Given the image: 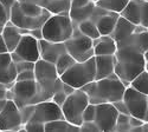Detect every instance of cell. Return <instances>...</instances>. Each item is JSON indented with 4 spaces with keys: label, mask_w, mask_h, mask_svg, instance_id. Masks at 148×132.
<instances>
[{
    "label": "cell",
    "mask_w": 148,
    "mask_h": 132,
    "mask_svg": "<svg viewBox=\"0 0 148 132\" xmlns=\"http://www.w3.org/2000/svg\"><path fill=\"white\" fill-rule=\"evenodd\" d=\"M75 63H76V59L73 58L71 54H69L68 52L64 53V54H62V56L58 58V60L56 62V64H55L59 77L63 74L65 71H68Z\"/></svg>",
    "instance_id": "obj_30"
},
{
    "label": "cell",
    "mask_w": 148,
    "mask_h": 132,
    "mask_svg": "<svg viewBox=\"0 0 148 132\" xmlns=\"http://www.w3.org/2000/svg\"><path fill=\"white\" fill-rule=\"evenodd\" d=\"M120 16L135 25L148 28V0H130Z\"/></svg>",
    "instance_id": "obj_12"
},
{
    "label": "cell",
    "mask_w": 148,
    "mask_h": 132,
    "mask_svg": "<svg viewBox=\"0 0 148 132\" xmlns=\"http://www.w3.org/2000/svg\"><path fill=\"white\" fill-rule=\"evenodd\" d=\"M96 64V79L107 78L115 73L116 59L114 56H95Z\"/></svg>",
    "instance_id": "obj_21"
},
{
    "label": "cell",
    "mask_w": 148,
    "mask_h": 132,
    "mask_svg": "<svg viewBox=\"0 0 148 132\" xmlns=\"http://www.w3.org/2000/svg\"><path fill=\"white\" fill-rule=\"evenodd\" d=\"M119 111L113 103H102L96 105L95 123L100 131H115Z\"/></svg>",
    "instance_id": "obj_14"
},
{
    "label": "cell",
    "mask_w": 148,
    "mask_h": 132,
    "mask_svg": "<svg viewBox=\"0 0 148 132\" xmlns=\"http://www.w3.org/2000/svg\"><path fill=\"white\" fill-rule=\"evenodd\" d=\"M60 79L75 89H81L85 84L96 80L95 57L85 62H76L60 76Z\"/></svg>",
    "instance_id": "obj_5"
},
{
    "label": "cell",
    "mask_w": 148,
    "mask_h": 132,
    "mask_svg": "<svg viewBox=\"0 0 148 132\" xmlns=\"http://www.w3.org/2000/svg\"><path fill=\"white\" fill-rule=\"evenodd\" d=\"M25 33H29V31L26 30H21L19 27H17L16 25L12 21H7V24L5 25L4 30H3V38H4V41L7 46V50L8 52H13L16 50V47L18 46L21 37H23V34H25Z\"/></svg>",
    "instance_id": "obj_19"
},
{
    "label": "cell",
    "mask_w": 148,
    "mask_h": 132,
    "mask_svg": "<svg viewBox=\"0 0 148 132\" xmlns=\"http://www.w3.org/2000/svg\"><path fill=\"white\" fill-rule=\"evenodd\" d=\"M129 85L135 90H138L139 92L148 95V71L145 70L143 72H141L139 76H136L132 80Z\"/></svg>",
    "instance_id": "obj_29"
},
{
    "label": "cell",
    "mask_w": 148,
    "mask_h": 132,
    "mask_svg": "<svg viewBox=\"0 0 148 132\" xmlns=\"http://www.w3.org/2000/svg\"><path fill=\"white\" fill-rule=\"evenodd\" d=\"M129 1L130 0H98V1H96V6L110 12H116L120 14L126 8Z\"/></svg>",
    "instance_id": "obj_27"
},
{
    "label": "cell",
    "mask_w": 148,
    "mask_h": 132,
    "mask_svg": "<svg viewBox=\"0 0 148 132\" xmlns=\"http://www.w3.org/2000/svg\"><path fill=\"white\" fill-rule=\"evenodd\" d=\"M7 98L12 99L19 109L26 105H34L40 103L39 90L36 79L14 81V84L8 89Z\"/></svg>",
    "instance_id": "obj_6"
},
{
    "label": "cell",
    "mask_w": 148,
    "mask_h": 132,
    "mask_svg": "<svg viewBox=\"0 0 148 132\" xmlns=\"http://www.w3.org/2000/svg\"><path fill=\"white\" fill-rule=\"evenodd\" d=\"M39 50H40V59L56 64L58 58L66 53V46L65 43H55V41H49L45 39L39 40Z\"/></svg>",
    "instance_id": "obj_17"
},
{
    "label": "cell",
    "mask_w": 148,
    "mask_h": 132,
    "mask_svg": "<svg viewBox=\"0 0 148 132\" xmlns=\"http://www.w3.org/2000/svg\"><path fill=\"white\" fill-rule=\"evenodd\" d=\"M33 79H36L34 70H29V71L19 72V73L17 74V79H16V81H21V80H33Z\"/></svg>",
    "instance_id": "obj_36"
},
{
    "label": "cell",
    "mask_w": 148,
    "mask_h": 132,
    "mask_svg": "<svg viewBox=\"0 0 148 132\" xmlns=\"http://www.w3.org/2000/svg\"><path fill=\"white\" fill-rule=\"evenodd\" d=\"M0 131H24L20 109L12 99L7 100L0 112Z\"/></svg>",
    "instance_id": "obj_10"
},
{
    "label": "cell",
    "mask_w": 148,
    "mask_h": 132,
    "mask_svg": "<svg viewBox=\"0 0 148 132\" xmlns=\"http://www.w3.org/2000/svg\"><path fill=\"white\" fill-rule=\"evenodd\" d=\"M130 116L129 114H123L119 113L117 122L115 126V131H132V125H130Z\"/></svg>",
    "instance_id": "obj_31"
},
{
    "label": "cell",
    "mask_w": 148,
    "mask_h": 132,
    "mask_svg": "<svg viewBox=\"0 0 148 132\" xmlns=\"http://www.w3.org/2000/svg\"><path fill=\"white\" fill-rule=\"evenodd\" d=\"M95 7H96V3L91 1L87 6H83V7H79V8H71L70 12H69V16L72 19L73 24H75V25H78L79 22L91 18Z\"/></svg>",
    "instance_id": "obj_24"
},
{
    "label": "cell",
    "mask_w": 148,
    "mask_h": 132,
    "mask_svg": "<svg viewBox=\"0 0 148 132\" xmlns=\"http://www.w3.org/2000/svg\"><path fill=\"white\" fill-rule=\"evenodd\" d=\"M75 132V131H81L79 126L70 123L69 120H66L65 118H60V119H56V120L49 122L45 124V132Z\"/></svg>",
    "instance_id": "obj_25"
},
{
    "label": "cell",
    "mask_w": 148,
    "mask_h": 132,
    "mask_svg": "<svg viewBox=\"0 0 148 132\" xmlns=\"http://www.w3.org/2000/svg\"><path fill=\"white\" fill-rule=\"evenodd\" d=\"M95 56H114L117 51V43L112 35H101L92 39Z\"/></svg>",
    "instance_id": "obj_20"
},
{
    "label": "cell",
    "mask_w": 148,
    "mask_h": 132,
    "mask_svg": "<svg viewBox=\"0 0 148 132\" xmlns=\"http://www.w3.org/2000/svg\"><path fill=\"white\" fill-rule=\"evenodd\" d=\"M36 105V104H34ZM34 105H26L20 109V112H21V118H23V123L25 124L27 122H30V119L34 112Z\"/></svg>",
    "instance_id": "obj_34"
},
{
    "label": "cell",
    "mask_w": 148,
    "mask_h": 132,
    "mask_svg": "<svg viewBox=\"0 0 148 132\" xmlns=\"http://www.w3.org/2000/svg\"><path fill=\"white\" fill-rule=\"evenodd\" d=\"M81 131H100L95 122H83L79 126Z\"/></svg>",
    "instance_id": "obj_40"
},
{
    "label": "cell",
    "mask_w": 148,
    "mask_h": 132,
    "mask_svg": "<svg viewBox=\"0 0 148 132\" xmlns=\"http://www.w3.org/2000/svg\"><path fill=\"white\" fill-rule=\"evenodd\" d=\"M96 116V105L89 103V105L85 107L83 112V122H95Z\"/></svg>",
    "instance_id": "obj_32"
},
{
    "label": "cell",
    "mask_w": 148,
    "mask_h": 132,
    "mask_svg": "<svg viewBox=\"0 0 148 132\" xmlns=\"http://www.w3.org/2000/svg\"><path fill=\"white\" fill-rule=\"evenodd\" d=\"M7 100H8V99H0V112L3 111V109L5 107V105L7 104Z\"/></svg>",
    "instance_id": "obj_47"
},
{
    "label": "cell",
    "mask_w": 148,
    "mask_h": 132,
    "mask_svg": "<svg viewBox=\"0 0 148 132\" xmlns=\"http://www.w3.org/2000/svg\"><path fill=\"white\" fill-rule=\"evenodd\" d=\"M66 51L76 59V62H85L88 59L95 57L92 39L84 35L77 25H75L72 37L65 41Z\"/></svg>",
    "instance_id": "obj_8"
},
{
    "label": "cell",
    "mask_w": 148,
    "mask_h": 132,
    "mask_svg": "<svg viewBox=\"0 0 148 132\" xmlns=\"http://www.w3.org/2000/svg\"><path fill=\"white\" fill-rule=\"evenodd\" d=\"M17 1H18V0H0V4L4 6V8L6 9V12H7L8 16H10L12 8H13V6L16 5Z\"/></svg>",
    "instance_id": "obj_41"
},
{
    "label": "cell",
    "mask_w": 148,
    "mask_h": 132,
    "mask_svg": "<svg viewBox=\"0 0 148 132\" xmlns=\"http://www.w3.org/2000/svg\"><path fill=\"white\" fill-rule=\"evenodd\" d=\"M45 1H47V0H42V3H40V5H42L43 3H45Z\"/></svg>",
    "instance_id": "obj_49"
},
{
    "label": "cell",
    "mask_w": 148,
    "mask_h": 132,
    "mask_svg": "<svg viewBox=\"0 0 148 132\" xmlns=\"http://www.w3.org/2000/svg\"><path fill=\"white\" fill-rule=\"evenodd\" d=\"M34 73L36 81L38 84L40 102L51 100L56 92L63 90L64 81L60 79L55 64L39 59L38 62H36Z\"/></svg>",
    "instance_id": "obj_3"
},
{
    "label": "cell",
    "mask_w": 148,
    "mask_h": 132,
    "mask_svg": "<svg viewBox=\"0 0 148 132\" xmlns=\"http://www.w3.org/2000/svg\"><path fill=\"white\" fill-rule=\"evenodd\" d=\"M77 27L79 28V31L84 35H87V37H89L91 39H96L98 37H101V33L97 28L96 22L94 20H91V19H87V20L79 22L77 25Z\"/></svg>",
    "instance_id": "obj_28"
},
{
    "label": "cell",
    "mask_w": 148,
    "mask_h": 132,
    "mask_svg": "<svg viewBox=\"0 0 148 132\" xmlns=\"http://www.w3.org/2000/svg\"><path fill=\"white\" fill-rule=\"evenodd\" d=\"M123 100L126 102L130 116L138 117L142 120L146 118V111L148 106V95L145 93L139 92L130 85L127 86L125 94H123Z\"/></svg>",
    "instance_id": "obj_11"
},
{
    "label": "cell",
    "mask_w": 148,
    "mask_h": 132,
    "mask_svg": "<svg viewBox=\"0 0 148 132\" xmlns=\"http://www.w3.org/2000/svg\"><path fill=\"white\" fill-rule=\"evenodd\" d=\"M119 17H120V14L116 13V12L106 11L102 16H100L94 20L96 22L97 28L100 31L101 35H112V33L115 30Z\"/></svg>",
    "instance_id": "obj_22"
},
{
    "label": "cell",
    "mask_w": 148,
    "mask_h": 132,
    "mask_svg": "<svg viewBox=\"0 0 148 132\" xmlns=\"http://www.w3.org/2000/svg\"><path fill=\"white\" fill-rule=\"evenodd\" d=\"M24 131L31 132H45V124L39 122H27L24 124Z\"/></svg>",
    "instance_id": "obj_33"
},
{
    "label": "cell",
    "mask_w": 148,
    "mask_h": 132,
    "mask_svg": "<svg viewBox=\"0 0 148 132\" xmlns=\"http://www.w3.org/2000/svg\"><path fill=\"white\" fill-rule=\"evenodd\" d=\"M130 125H132V127L133 129H135V127H139V126H141L143 123H145V120H142V119H140V118H138V117H134V116H130ZM132 129V130H133Z\"/></svg>",
    "instance_id": "obj_44"
},
{
    "label": "cell",
    "mask_w": 148,
    "mask_h": 132,
    "mask_svg": "<svg viewBox=\"0 0 148 132\" xmlns=\"http://www.w3.org/2000/svg\"><path fill=\"white\" fill-rule=\"evenodd\" d=\"M140 26L135 25V24H133L132 21H129L128 19L123 18L122 16L119 17V20L116 22V26H115V30L114 32L112 33V37L116 40V43H121L125 39H127L128 37H130V35L136 31Z\"/></svg>",
    "instance_id": "obj_23"
},
{
    "label": "cell",
    "mask_w": 148,
    "mask_h": 132,
    "mask_svg": "<svg viewBox=\"0 0 148 132\" xmlns=\"http://www.w3.org/2000/svg\"><path fill=\"white\" fill-rule=\"evenodd\" d=\"M13 62L27 60V62H38L40 59V50H39V40L36 39L30 33L23 34V37L13 52H11Z\"/></svg>",
    "instance_id": "obj_9"
},
{
    "label": "cell",
    "mask_w": 148,
    "mask_h": 132,
    "mask_svg": "<svg viewBox=\"0 0 148 132\" xmlns=\"http://www.w3.org/2000/svg\"><path fill=\"white\" fill-rule=\"evenodd\" d=\"M42 28L45 40L65 43L72 37L75 24L69 14H51Z\"/></svg>",
    "instance_id": "obj_4"
},
{
    "label": "cell",
    "mask_w": 148,
    "mask_h": 132,
    "mask_svg": "<svg viewBox=\"0 0 148 132\" xmlns=\"http://www.w3.org/2000/svg\"><path fill=\"white\" fill-rule=\"evenodd\" d=\"M92 1H95V3H96V1H98V0H92Z\"/></svg>",
    "instance_id": "obj_50"
},
{
    "label": "cell",
    "mask_w": 148,
    "mask_h": 132,
    "mask_svg": "<svg viewBox=\"0 0 148 132\" xmlns=\"http://www.w3.org/2000/svg\"><path fill=\"white\" fill-rule=\"evenodd\" d=\"M29 33L32 35V37H34L36 39H38V40L44 39V37H43V28H42V27L30 30V31H29Z\"/></svg>",
    "instance_id": "obj_43"
},
{
    "label": "cell",
    "mask_w": 148,
    "mask_h": 132,
    "mask_svg": "<svg viewBox=\"0 0 148 132\" xmlns=\"http://www.w3.org/2000/svg\"><path fill=\"white\" fill-rule=\"evenodd\" d=\"M36 63L33 62H27V60H20L16 63V67H17V72H23V71H29V70H34Z\"/></svg>",
    "instance_id": "obj_35"
},
{
    "label": "cell",
    "mask_w": 148,
    "mask_h": 132,
    "mask_svg": "<svg viewBox=\"0 0 148 132\" xmlns=\"http://www.w3.org/2000/svg\"><path fill=\"white\" fill-rule=\"evenodd\" d=\"M5 52H8V50H7V46L4 41L3 35L0 34V53H5Z\"/></svg>",
    "instance_id": "obj_46"
},
{
    "label": "cell",
    "mask_w": 148,
    "mask_h": 132,
    "mask_svg": "<svg viewBox=\"0 0 148 132\" xmlns=\"http://www.w3.org/2000/svg\"><path fill=\"white\" fill-rule=\"evenodd\" d=\"M113 104H114V106L116 107V110L119 111V113H123V114H129V116H130V113H129V110H128V106H127L126 102L123 100V99H121V100H117V102H115V103H113Z\"/></svg>",
    "instance_id": "obj_39"
},
{
    "label": "cell",
    "mask_w": 148,
    "mask_h": 132,
    "mask_svg": "<svg viewBox=\"0 0 148 132\" xmlns=\"http://www.w3.org/2000/svg\"><path fill=\"white\" fill-rule=\"evenodd\" d=\"M75 87H73V86H71V85H69V84H66V83H64L63 84V91L69 95V94H71V93H73V92H75Z\"/></svg>",
    "instance_id": "obj_45"
},
{
    "label": "cell",
    "mask_w": 148,
    "mask_h": 132,
    "mask_svg": "<svg viewBox=\"0 0 148 132\" xmlns=\"http://www.w3.org/2000/svg\"><path fill=\"white\" fill-rule=\"evenodd\" d=\"M115 59V73L127 86H129L135 77L146 70L145 54L133 47H119Z\"/></svg>",
    "instance_id": "obj_2"
},
{
    "label": "cell",
    "mask_w": 148,
    "mask_h": 132,
    "mask_svg": "<svg viewBox=\"0 0 148 132\" xmlns=\"http://www.w3.org/2000/svg\"><path fill=\"white\" fill-rule=\"evenodd\" d=\"M42 6L51 14H69L71 8V0H47Z\"/></svg>",
    "instance_id": "obj_26"
},
{
    "label": "cell",
    "mask_w": 148,
    "mask_h": 132,
    "mask_svg": "<svg viewBox=\"0 0 148 132\" xmlns=\"http://www.w3.org/2000/svg\"><path fill=\"white\" fill-rule=\"evenodd\" d=\"M17 67L10 52L0 53V83L12 86L17 79Z\"/></svg>",
    "instance_id": "obj_16"
},
{
    "label": "cell",
    "mask_w": 148,
    "mask_h": 132,
    "mask_svg": "<svg viewBox=\"0 0 148 132\" xmlns=\"http://www.w3.org/2000/svg\"><path fill=\"white\" fill-rule=\"evenodd\" d=\"M126 89L127 85L116 73H113L107 78L96 79L81 87L82 91L88 94L90 103L95 105L102 103H115L123 99Z\"/></svg>",
    "instance_id": "obj_1"
},
{
    "label": "cell",
    "mask_w": 148,
    "mask_h": 132,
    "mask_svg": "<svg viewBox=\"0 0 148 132\" xmlns=\"http://www.w3.org/2000/svg\"><path fill=\"white\" fill-rule=\"evenodd\" d=\"M89 103L90 100L88 94L81 89H76L75 92L68 95L63 105L60 106L64 118L70 123L81 126L83 123V112Z\"/></svg>",
    "instance_id": "obj_7"
},
{
    "label": "cell",
    "mask_w": 148,
    "mask_h": 132,
    "mask_svg": "<svg viewBox=\"0 0 148 132\" xmlns=\"http://www.w3.org/2000/svg\"><path fill=\"white\" fill-rule=\"evenodd\" d=\"M51 14L49 16H43V17H29L26 14H24L20 11L19 6H18V1L16 3V5L13 6L10 14V21H12L14 25L21 30H33V28H38V27H43V25L45 24V21L50 18Z\"/></svg>",
    "instance_id": "obj_15"
},
{
    "label": "cell",
    "mask_w": 148,
    "mask_h": 132,
    "mask_svg": "<svg viewBox=\"0 0 148 132\" xmlns=\"http://www.w3.org/2000/svg\"><path fill=\"white\" fill-rule=\"evenodd\" d=\"M66 97H68V94L62 90V91H58V92H56L53 95H52V98H51V100L52 102H55V103H57L58 105H63V103L65 102V99H66Z\"/></svg>",
    "instance_id": "obj_38"
},
{
    "label": "cell",
    "mask_w": 148,
    "mask_h": 132,
    "mask_svg": "<svg viewBox=\"0 0 148 132\" xmlns=\"http://www.w3.org/2000/svg\"><path fill=\"white\" fill-rule=\"evenodd\" d=\"M10 20V16L6 12V9L4 8V6L0 4V34L3 33V30L5 27V25L7 24V21Z\"/></svg>",
    "instance_id": "obj_37"
},
{
    "label": "cell",
    "mask_w": 148,
    "mask_h": 132,
    "mask_svg": "<svg viewBox=\"0 0 148 132\" xmlns=\"http://www.w3.org/2000/svg\"><path fill=\"white\" fill-rule=\"evenodd\" d=\"M119 47H133L145 54L148 51V28L140 26L130 37L119 43L117 49Z\"/></svg>",
    "instance_id": "obj_18"
},
{
    "label": "cell",
    "mask_w": 148,
    "mask_h": 132,
    "mask_svg": "<svg viewBox=\"0 0 148 132\" xmlns=\"http://www.w3.org/2000/svg\"><path fill=\"white\" fill-rule=\"evenodd\" d=\"M60 118H64L60 105H58L52 100H45L34 105V112L30 119V122H39L46 124L49 122H52Z\"/></svg>",
    "instance_id": "obj_13"
},
{
    "label": "cell",
    "mask_w": 148,
    "mask_h": 132,
    "mask_svg": "<svg viewBox=\"0 0 148 132\" xmlns=\"http://www.w3.org/2000/svg\"><path fill=\"white\" fill-rule=\"evenodd\" d=\"M145 59H146V70L148 71V51L145 53Z\"/></svg>",
    "instance_id": "obj_48"
},
{
    "label": "cell",
    "mask_w": 148,
    "mask_h": 132,
    "mask_svg": "<svg viewBox=\"0 0 148 132\" xmlns=\"http://www.w3.org/2000/svg\"><path fill=\"white\" fill-rule=\"evenodd\" d=\"M91 1L92 0H71V8H79L83 6H87Z\"/></svg>",
    "instance_id": "obj_42"
}]
</instances>
